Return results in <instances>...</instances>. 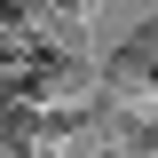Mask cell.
Returning <instances> with one entry per match:
<instances>
[{"instance_id":"1","label":"cell","mask_w":158,"mask_h":158,"mask_svg":"<svg viewBox=\"0 0 158 158\" xmlns=\"http://www.w3.org/2000/svg\"><path fill=\"white\" fill-rule=\"evenodd\" d=\"M0 158H48V127H40V103L32 95L0 103Z\"/></svg>"}]
</instances>
